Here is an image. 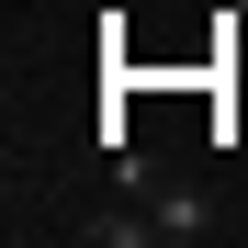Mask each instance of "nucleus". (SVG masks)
<instances>
[{"label": "nucleus", "instance_id": "f257e3e1", "mask_svg": "<svg viewBox=\"0 0 248 248\" xmlns=\"http://www.w3.org/2000/svg\"><path fill=\"white\" fill-rule=\"evenodd\" d=\"M136 203H147V215H158V237H170V248H192V237H215V226H226V215H215V203H203L192 181H147Z\"/></svg>", "mask_w": 248, "mask_h": 248}, {"label": "nucleus", "instance_id": "f03ea898", "mask_svg": "<svg viewBox=\"0 0 248 248\" xmlns=\"http://www.w3.org/2000/svg\"><path fill=\"white\" fill-rule=\"evenodd\" d=\"M68 237H79V248H147V237H158V215H147V203H136V215H124V203H102V215H79Z\"/></svg>", "mask_w": 248, "mask_h": 248}]
</instances>
